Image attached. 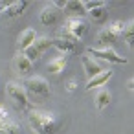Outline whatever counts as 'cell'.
<instances>
[{"label": "cell", "mask_w": 134, "mask_h": 134, "mask_svg": "<svg viewBox=\"0 0 134 134\" xmlns=\"http://www.w3.org/2000/svg\"><path fill=\"white\" fill-rule=\"evenodd\" d=\"M28 123L35 134H57L63 127V118L57 112L48 110H28Z\"/></svg>", "instance_id": "cell-1"}, {"label": "cell", "mask_w": 134, "mask_h": 134, "mask_svg": "<svg viewBox=\"0 0 134 134\" xmlns=\"http://www.w3.org/2000/svg\"><path fill=\"white\" fill-rule=\"evenodd\" d=\"M22 86H24V90H26L28 97H37L39 101H42V99L50 97V94H52L50 83H48L44 77H41V75L26 77V79H24V83H22Z\"/></svg>", "instance_id": "cell-2"}, {"label": "cell", "mask_w": 134, "mask_h": 134, "mask_svg": "<svg viewBox=\"0 0 134 134\" xmlns=\"http://www.w3.org/2000/svg\"><path fill=\"white\" fill-rule=\"evenodd\" d=\"M52 46H55L61 53H74L77 50V41L70 35V31L66 28H61L57 31V35L52 39Z\"/></svg>", "instance_id": "cell-3"}, {"label": "cell", "mask_w": 134, "mask_h": 134, "mask_svg": "<svg viewBox=\"0 0 134 134\" xmlns=\"http://www.w3.org/2000/svg\"><path fill=\"white\" fill-rule=\"evenodd\" d=\"M6 94L17 105V108H20V110L30 108V97H28V94H26V90H24V86L20 83H15V81L8 83L6 85Z\"/></svg>", "instance_id": "cell-4"}, {"label": "cell", "mask_w": 134, "mask_h": 134, "mask_svg": "<svg viewBox=\"0 0 134 134\" xmlns=\"http://www.w3.org/2000/svg\"><path fill=\"white\" fill-rule=\"evenodd\" d=\"M86 55H90L92 59H103V61H108L114 64H125L127 63V59L123 55H119L114 48H88Z\"/></svg>", "instance_id": "cell-5"}, {"label": "cell", "mask_w": 134, "mask_h": 134, "mask_svg": "<svg viewBox=\"0 0 134 134\" xmlns=\"http://www.w3.org/2000/svg\"><path fill=\"white\" fill-rule=\"evenodd\" d=\"M50 46H52V39H50V37H46V35H42V37H35V41H33V42L22 52V53L33 63V61H37V59H39V57H41Z\"/></svg>", "instance_id": "cell-6"}, {"label": "cell", "mask_w": 134, "mask_h": 134, "mask_svg": "<svg viewBox=\"0 0 134 134\" xmlns=\"http://www.w3.org/2000/svg\"><path fill=\"white\" fill-rule=\"evenodd\" d=\"M64 28L70 31V35L75 39V41H81L86 33H88V22L81 17H70L66 19V24Z\"/></svg>", "instance_id": "cell-7"}, {"label": "cell", "mask_w": 134, "mask_h": 134, "mask_svg": "<svg viewBox=\"0 0 134 134\" xmlns=\"http://www.w3.org/2000/svg\"><path fill=\"white\" fill-rule=\"evenodd\" d=\"M59 19H61V11L55 9L52 4L44 6L42 11H41V15H39V20H41V24H44V26H55V24L59 22Z\"/></svg>", "instance_id": "cell-8"}, {"label": "cell", "mask_w": 134, "mask_h": 134, "mask_svg": "<svg viewBox=\"0 0 134 134\" xmlns=\"http://www.w3.org/2000/svg\"><path fill=\"white\" fill-rule=\"evenodd\" d=\"M13 66H15L17 74H20V75H28V74L31 72V68H33V63H31L22 52H17V55L13 57Z\"/></svg>", "instance_id": "cell-9"}, {"label": "cell", "mask_w": 134, "mask_h": 134, "mask_svg": "<svg viewBox=\"0 0 134 134\" xmlns=\"http://www.w3.org/2000/svg\"><path fill=\"white\" fill-rule=\"evenodd\" d=\"M112 75H114V72H112V70H103V72H99L97 75H94L92 79H88V81H86L85 90H94V88H99V86L107 85V83H108V79H110Z\"/></svg>", "instance_id": "cell-10"}, {"label": "cell", "mask_w": 134, "mask_h": 134, "mask_svg": "<svg viewBox=\"0 0 134 134\" xmlns=\"http://www.w3.org/2000/svg\"><path fill=\"white\" fill-rule=\"evenodd\" d=\"M83 68H85V74H86V79H92L94 75H97L99 72H103L105 68L96 61V59H92L90 55H83Z\"/></svg>", "instance_id": "cell-11"}, {"label": "cell", "mask_w": 134, "mask_h": 134, "mask_svg": "<svg viewBox=\"0 0 134 134\" xmlns=\"http://www.w3.org/2000/svg\"><path fill=\"white\" fill-rule=\"evenodd\" d=\"M35 30H31V28H28V30H24L20 35H19V39H17V52H24L33 41H35Z\"/></svg>", "instance_id": "cell-12"}, {"label": "cell", "mask_w": 134, "mask_h": 134, "mask_svg": "<svg viewBox=\"0 0 134 134\" xmlns=\"http://www.w3.org/2000/svg\"><path fill=\"white\" fill-rule=\"evenodd\" d=\"M0 134H22V129H20V125H19L15 119H11V116H9V118H6V119H0Z\"/></svg>", "instance_id": "cell-13"}, {"label": "cell", "mask_w": 134, "mask_h": 134, "mask_svg": "<svg viewBox=\"0 0 134 134\" xmlns=\"http://www.w3.org/2000/svg\"><path fill=\"white\" fill-rule=\"evenodd\" d=\"M110 99H112V94L107 90V88H101L96 96H94V103H96V108L97 110H103L105 107H108V103H110Z\"/></svg>", "instance_id": "cell-14"}, {"label": "cell", "mask_w": 134, "mask_h": 134, "mask_svg": "<svg viewBox=\"0 0 134 134\" xmlns=\"http://www.w3.org/2000/svg\"><path fill=\"white\" fill-rule=\"evenodd\" d=\"M26 6H28L26 0H17V2H9V6L6 8V11H4L2 15H6V17H19V15L26 9Z\"/></svg>", "instance_id": "cell-15"}, {"label": "cell", "mask_w": 134, "mask_h": 134, "mask_svg": "<svg viewBox=\"0 0 134 134\" xmlns=\"http://www.w3.org/2000/svg\"><path fill=\"white\" fill-rule=\"evenodd\" d=\"M97 39H99V42H101V48H112V44H116V41H118V37L112 35L107 28H103V30L97 33Z\"/></svg>", "instance_id": "cell-16"}, {"label": "cell", "mask_w": 134, "mask_h": 134, "mask_svg": "<svg viewBox=\"0 0 134 134\" xmlns=\"http://www.w3.org/2000/svg\"><path fill=\"white\" fill-rule=\"evenodd\" d=\"M66 64H68L66 55H61V57H57V59H53V61L48 63V72L50 74H61L66 68Z\"/></svg>", "instance_id": "cell-17"}, {"label": "cell", "mask_w": 134, "mask_h": 134, "mask_svg": "<svg viewBox=\"0 0 134 134\" xmlns=\"http://www.w3.org/2000/svg\"><path fill=\"white\" fill-rule=\"evenodd\" d=\"M121 37H123V41H125L127 46H132V41H134V24H132V20L125 22V28H123Z\"/></svg>", "instance_id": "cell-18"}, {"label": "cell", "mask_w": 134, "mask_h": 134, "mask_svg": "<svg viewBox=\"0 0 134 134\" xmlns=\"http://www.w3.org/2000/svg\"><path fill=\"white\" fill-rule=\"evenodd\" d=\"M88 15L92 17V20H94V22H103V20L107 19L108 11H107V6H103V8H96V9L88 11Z\"/></svg>", "instance_id": "cell-19"}, {"label": "cell", "mask_w": 134, "mask_h": 134, "mask_svg": "<svg viewBox=\"0 0 134 134\" xmlns=\"http://www.w3.org/2000/svg\"><path fill=\"white\" fill-rule=\"evenodd\" d=\"M64 9H66V11H72V13H79V15L86 13L85 8H83V4L79 2V0H66V8H64Z\"/></svg>", "instance_id": "cell-20"}, {"label": "cell", "mask_w": 134, "mask_h": 134, "mask_svg": "<svg viewBox=\"0 0 134 134\" xmlns=\"http://www.w3.org/2000/svg\"><path fill=\"white\" fill-rule=\"evenodd\" d=\"M123 28H125V22H123V20H114V22H110V24L107 26V30H108L112 35H116L118 39H119L121 33H123Z\"/></svg>", "instance_id": "cell-21"}, {"label": "cell", "mask_w": 134, "mask_h": 134, "mask_svg": "<svg viewBox=\"0 0 134 134\" xmlns=\"http://www.w3.org/2000/svg\"><path fill=\"white\" fill-rule=\"evenodd\" d=\"M81 4H83V8H85L86 13L92 11V9H96V8H103V6H107V2H103V0H85V2H81Z\"/></svg>", "instance_id": "cell-22"}, {"label": "cell", "mask_w": 134, "mask_h": 134, "mask_svg": "<svg viewBox=\"0 0 134 134\" xmlns=\"http://www.w3.org/2000/svg\"><path fill=\"white\" fill-rule=\"evenodd\" d=\"M6 118H9V112L4 105H0V119H6Z\"/></svg>", "instance_id": "cell-23"}, {"label": "cell", "mask_w": 134, "mask_h": 134, "mask_svg": "<svg viewBox=\"0 0 134 134\" xmlns=\"http://www.w3.org/2000/svg\"><path fill=\"white\" fill-rule=\"evenodd\" d=\"M8 6H9V2H0V13H4Z\"/></svg>", "instance_id": "cell-24"}, {"label": "cell", "mask_w": 134, "mask_h": 134, "mask_svg": "<svg viewBox=\"0 0 134 134\" xmlns=\"http://www.w3.org/2000/svg\"><path fill=\"white\" fill-rule=\"evenodd\" d=\"M68 90H70V92L75 90V81H70V83H68Z\"/></svg>", "instance_id": "cell-25"}, {"label": "cell", "mask_w": 134, "mask_h": 134, "mask_svg": "<svg viewBox=\"0 0 134 134\" xmlns=\"http://www.w3.org/2000/svg\"><path fill=\"white\" fill-rule=\"evenodd\" d=\"M127 86H129V90H132V79H129V81H127Z\"/></svg>", "instance_id": "cell-26"}]
</instances>
